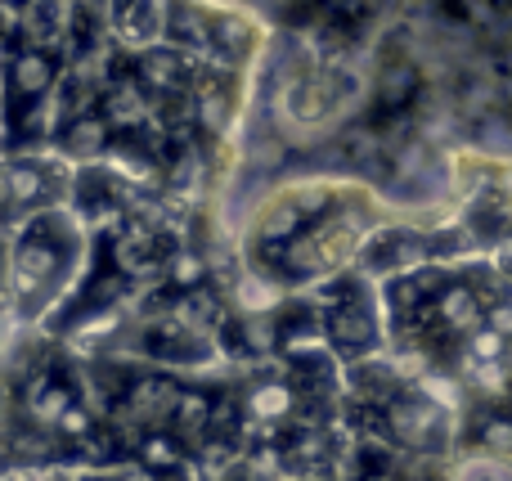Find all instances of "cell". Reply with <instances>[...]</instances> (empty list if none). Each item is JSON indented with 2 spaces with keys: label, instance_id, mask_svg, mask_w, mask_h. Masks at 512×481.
Instances as JSON below:
<instances>
[{
  "label": "cell",
  "instance_id": "obj_7",
  "mask_svg": "<svg viewBox=\"0 0 512 481\" xmlns=\"http://www.w3.org/2000/svg\"><path fill=\"white\" fill-rule=\"evenodd\" d=\"M369 481H400V477H396V473H373Z\"/></svg>",
  "mask_w": 512,
  "mask_h": 481
},
{
  "label": "cell",
  "instance_id": "obj_2",
  "mask_svg": "<svg viewBox=\"0 0 512 481\" xmlns=\"http://www.w3.org/2000/svg\"><path fill=\"white\" fill-rule=\"evenodd\" d=\"M387 428L400 446L423 450V455H436V450L445 446V437H450V419H445V410L436 401H427V396H418V392H405V396L391 401Z\"/></svg>",
  "mask_w": 512,
  "mask_h": 481
},
{
  "label": "cell",
  "instance_id": "obj_5",
  "mask_svg": "<svg viewBox=\"0 0 512 481\" xmlns=\"http://www.w3.org/2000/svg\"><path fill=\"white\" fill-rule=\"evenodd\" d=\"M450 481H512V459L477 455V459H468V464H459V473Z\"/></svg>",
  "mask_w": 512,
  "mask_h": 481
},
{
  "label": "cell",
  "instance_id": "obj_1",
  "mask_svg": "<svg viewBox=\"0 0 512 481\" xmlns=\"http://www.w3.org/2000/svg\"><path fill=\"white\" fill-rule=\"evenodd\" d=\"M72 270H77V230H68L59 216L32 221V234L14 239V257H9L14 306L23 315L50 311L68 288Z\"/></svg>",
  "mask_w": 512,
  "mask_h": 481
},
{
  "label": "cell",
  "instance_id": "obj_6",
  "mask_svg": "<svg viewBox=\"0 0 512 481\" xmlns=\"http://www.w3.org/2000/svg\"><path fill=\"white\" fill-rule=\"evenodd\" d=\"M18 86L23 90L50 86V59H45V54H27V59H18Z\"/></svg>",
  "mask_w": 512,
  "mask_h": 481
},
{
  "label": "cell",
  "instance_id": "obj_3",
  "mask_svg": "<svg viewBox=\"0 0 512 481\" xmlns=\"http://www.w3.org/2000/svg\"><path fill=\"white\" fill-rule=\"evenodd\" d=\"M328 333H333V342L342 351H351V356L378 347V324H373L369 302H360V297H346V302L328 315Z\"/></svg>",
  "mask_w": 512,
  "mask_h": 481
},
{
  "label": "cell",
  "instance_id": "obj_4",
  "mask_svg": "<svg viewBox=\"0 0 512 481\" xmlns=\"http://www.w3.org/2000/svg\"><path fill=\"white\" fill-rule=\"evenodd\" d=\"M292 405H297V392H292V383H279V378H261L256 387H248V414L261 423H279L292 414Z\"/></svg>",
  "mask_w": 512,
  "mask_h": 481
}]
</instances>
